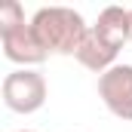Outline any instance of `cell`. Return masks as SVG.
I'll use <instances>...</instances> for the list:
<instances>
[{"label": "cell", "mask_w": 132, "mask_h": 132, "mask_svg": "<svg viewBox=\"0 0 132 132\" xmlns=\"http://www.w3.org/2000/svg\"><path fill=\"white\" fill-rule=\"evenodd\" d=\"M126 40H132V12L123 6H104L95 25L86 31L74 59L101 77L108 68L117 65V55L126 46Z\"/></svg>", "instance_id": "obj_1"}, {"label": "cell", "mask_w": 132, "mask_h": 132, "mask_svg": "<svg viewBox=\"0 0 132 132\" xmlns=\"http://www.w3.org/2000/svg\"><path fill=\"white\" fill-rule=\"evenodd\" d=\"M31 28L40 40V46L49 55H77L83 37H86V22L77 9L71 6H43L31 15Z\"/></svg>", "instance_id": "obj_2"}, {"label": "cell", "mask_w": 132, "mask_h": 132, "mask_svg": "<svg viewBox=\"0 0 132 132\" xmlns=\"http://www.w3.org/2000/svg\"><path fill=\"white\" fill-rule=\"evenodd\" d=\"M0 92H3V104L12 114H34L46 104V80L40 71L19 68L3 77Z\"/></svg>", "instance_id": "obj_3"}, {"label": "cell", "mask_w": 132, "mask_h": 132, "mask_svg": "<svg viewBox=\"0 0 132 132\" xmlns=\"http://www.w3.org/2000/svg\"><path fill=\"white\" fill-rule=\"evenodd\" d=\"M98 98L104 108L120 117L132 120V65H114L98 77Z\"/></svg>", "instance_id": "obj_4"}, {"label": "cell", "mask_w": 132, "mask_h": 132, "mask_svg": "<svg viewBox=\"0 0 132 132\" xmlns=\"http://www.w3.org/2000/svg\"><path fill=\"white\" fill-rule=\"evenodd\" d=\"M0 43H3V55H6L12 65H22V68L40 65V62H46V55H49V52L40 46L31 22L19 25V28H12V31H0Z\"/></svg>", "instance_id": "obj_5"}, {"label": "cell", "mask_w": 132, "mask_h": 132, "mask_svg": "<svg viewBox=\"0 0 132 132\" xmlns=\"http://www.w3.org/2000/svg\"><path fill=\"white\" fill-rule=\"evenodd\" d=\"M19 25H25V9L19 0H6L0 6V31H12Z\"/></svg>", "instance_id": "obj_6"}, {"label": "cell", "mask_w": 132, "mask_h": 132, "mask_svg": "<svg viewBox=\"0 0 132 132\" xmlns=\"http://www.w3.org/2000/svg\"><path fill=\"white\" fill-rule=\"evenodd\" d=\"M22 132H28V129H22Z\"/></svg>", "instance_id": "obj_7"}, {"label": "cell", "mask_w": 132, "mask_h": 132, "mask_svg": "<svg viewBox=\"0 0 132 132\" xmlns=\"http://www.w3.org/2000/svg\"><path fill=\"white\" fill-rule=\"evenodd\" d=\"M129 12H132V9H129Z\"/></svg>", "instance_id": "obj_8"}]
</instances>
